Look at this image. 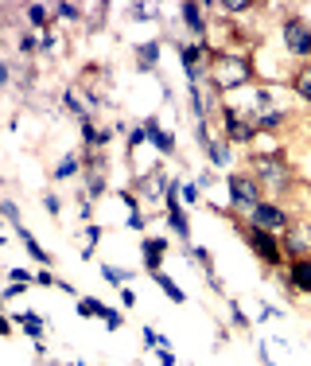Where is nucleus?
Wrapping results in <instances>:
<instances>
[{
  "label": "nucleus",
  "mask_w": 311,
  "mask_h": 366,
  "mask_svg": "<svg viewBox=\"0 0 311 366\" xmlns=\"http://www.w3.org/2000/svg\"><path fill=\"white\" fill-rule=\"evenodd\" d=\"M164 258H167V238L164 234H144L140 238V261H144L148 277L164 269Z\"/></svg>",
  "instance_id": "11"
},
{
  "label": "nucleus",
  "mask_w": 311,
  "mask_h": 366,
  "mask_svg": "<svg viewBox=\"0 0 311 366\" xmlns=\"http://www.w3.org/2000/svg\"><path fill=\"white\" fill-rule=\"evenodd\" d=\"M128 16H133V20H156V16H160V8H152V4H133V8H128Z\"/></svg>",
  "instance_id": "36"
},
{
  "label": "nucleus",
  "mask_w": 311,
  "mask_h": 366,
  "mask_svg": "<svg viewBox=\"0 0 311 366\" xmlns=\"http://www.w3.org/2000/svg\"><path fill=\"white\" fill-rule=\"evenodd\" d=\"M78 316L82 319H101L109 331H121V327H125V312L109 308L106 300H97V297H78Z\"/></svg>",
  "instance_id": "9"
},
{
  "label": "nucleus",
  "mask_w": 311,
  "mask_h": 366,
  "mask_svg": "<svg viewBox=\"0 0 311 366\" xmlns=\"http://www.w3.org/2000/svg\"><path fill=\"white\" fill-rule=\"evenodd\" d=\"M16 327H24L28 331L31 343H43V331H47V324H43V316H35V312H16Z\"/></svg>",
  "instance_id": "21"
},
{
  "label": "nucleus",
  "mask_w": 311,
  "mask_h": 366,
  "mask_svg": "<svg viewBox=\"0 0 311 366\" xmlns=\"http://www.w3.org/2000/svg\"><path fill=\"white\" fill-rule=\"evenodd\" d=\"M101 234H106V230L97 226V222H90V226H86V242H90V246H97V242H101Z\"/></svg>",
  "instance_id": "43"
},
{
  "label": "nucleus",
  "mask_w": 311,
  "mask_h": 366,
  "mask_svg": "<svg viewBox=\"0 0 311 366\" xmlns=\"http://www.w3.org/2000/svg\"><path fill=\"white\" fill-rule=\"evenodd\" d=\"M12 230H16V238H19V242H24V249H28V253H31V261H39V269H51V265H55V258H51L47 249L39 246V238L31 234V230L24 226V222H19V226H12Z\"/></svg>",
  "instance_id": "15"
},
{
  "label": "nucleus",
  "mask_w": 311,
  "mask_h": 366,
  "mask_svg": "<svg viewBox=\"0 0 311 366\" xmlns=\"http://www.w3.org/2000/svg\"><path fill=\"white\" fill-rule=\"evenodd\" d=\"M62 366H67V363H62ZM70 366H74V363H70Z\"/></svg>",
  "instance_id": "52"
},
{
  "label": "nucleus",
  "mask_w": 311,
  "mask_h": 366,
  "mask_svg": "<svg viewBox=\"0 0 311 366\" xmlns=\"http://www.w3.org/2000/svg\"><path fill=\"white\" fill-rule=\"evenodd\" d=\"M164 218H167V226H171V234L191 246V218H187V210H167Z\"/></svg>",
  "instance_id": "23"
},
{
  "label": "nucleus",
  "mask_w": 311,
  "mask_h": 366,
  "mask_svg": "<svg viewBox=\"0 0 311 366\" xmlns=\"http://www.w3.org/2000/svg\"><path fill=\"white\" fill-rule=\"evenodd\" d=\"M237 234L242 242L249 246V253L261 261L264 269H280L284 265V246H280V234H269L261 226H249V222H237Z\"/></svg>",
  "instance_id": "4"
},
{
  "label": "nucleus",
  "mask_w": 311,
  "mask_h": 366,
  "mask_svg": "<svg viewBox=\"0 0 311 366\" xmlns=\"http://www.w3.org/2000/svg\"><path fill=\"white\" fill-rule=\"evenodd\" d=\"M117 195H121V203H125V207H128V215H136V210H140V195H136L133 188H121V191H117Z\"/></svg>",
  "instance_id": "37"
},
{
  "label": "nucleus",
  "mask_w": 311,
  "mask_h": 366,
  "mask_svg": "<svg viewBox=\"0 0 311 366\" xmlns=\"http://www.w3.org/2000/svg\"><path fill=\"white\" fill-rule=\"evenodd\" d=\"M245 222H249V226L269 230V234H284V230L292 226V215L280 207V203H276V199H261V203L245 215Z\"/></svg>",
  "instance_id": "7"
},
{
  "label": "nucleus",
  "mask_w": 311,
  "mask_h": 366,
  "mask_svg": "<svg viewBox=\"0 0 311 366\" xmlns=\"http://www.w3.org/2000/svg\"><path fill=\"white\" fill-rule=\"evenodd\" d=\"M78 129H82V149H90V152H101L113 140V129H101L94 117L90 121H78Z\"/></svg>",
  "instance_id": "14"
},
{
  "label": "nucleus",
  "mask_w": 311,
  "mask_h": 366,
  "mask_svg": "<svg viewBox=\"0 0 311 366\" xmlns=\"http://www.w3.org/2000/svg\"><path fill=\"white\" fill-rule=\"evenodd\" d=\"M257 78V67L245 51H230L222 47L210 63V90L222 98V94H233V90H245L249 82Z\"/></svg>",
  "instance_id": "1"
},
{
  "label": "nucleus",
  "mask_w": 311,
  "mask_h": 366,
  "mask_svg": "<svg viewBox=\"0 0 311 366\" xmlns=\"http://www.w3.org/2000/svg\"><path fill=\"white\" fill-rule=\"evenodd\" d=\"M12 331H16V319H0V335L8 339V335H12Z\"/></svg>",
  "instance_id": "48"
},
{
  "label": "nucleus",
  "mask_w": 311,
  "mask_h": 366,
  "mask_svg": "<svg viewBox=\"0 0 311 366\" xmlns=\"http://www.w3.org/2000/svg\"><path fill=\"white\" fill-rule=\"evenodd\" d=\"M144 129H148V144H152L160 156H175V137L160 125V117H144Z\"/></svg>",
  "instance_id": "13"
},
{
  "label": "nucleus",
  "mask_w": 311,
  "mask_h": 366,
  "mask_svg": "<svg viewBox=\"0 0 311 366\" xmlns=\"http://www.w3.org/2000/svg\"><path fill=\"white\" fill-rule=\"evenodd\" d=\"M86 16V8H78V4H55V20H67V24H78Z\"/></svg>",
  "instance_id": "32"
},
{
  "label": "nucleus",
  "mask_w": 311,
  "mask_h": 366,
  "mask_svg": "<svg viewBox=\"0 0 311 366\" xmlns=\"http://www.w3.org/2000/svg\"><path fill=\"white\" fill-rule=\"evenodd\" d=\"M280 43L292 59H311V24L303 16H284L280 20Z\"/></svg>",
  "instance_id": "6"
},
{
  "label": "nucleus",
  "mask_w": 311,
  "mask_h": 366,
  "mask_svg": "<svg viewBox=\"0 0 311 366\" xmlns=\"http://www.w3.org/2000/svg\"><path fill=\"white\" fill-rule=\"evenodd\" d=\"M152 281H156V288H160V292H164V297L171 300V304H183V300H187V292H183L179 285H175L171 277H167L164 269H160V273H152Z\"/></svg>",
  "instance_id": "24"
},
{
  "label": "nucleus",
  "mask_w": 311,
  "mask_h": 366,
  "mask_svg": "<svg viewBox=\"0 0 311 366\" xmlns=\"http://www.w3.org/2000/svg\"><path fill=\"white\" fill-rule=\"evenodd\" d=\"M156 358H160V366H175V355L167 351V347H160V351H156Z\"/></svg>",
  "instance_id": "45"
},
{
  "label": "nucleus",
  "mask_w": 311,
  "mask_h": 366,
  "mask_svg": "<svg viewBox=\"0 0 311 366\" xmlns=\"http://www.w3.org/2000/svg\"><path fill=\"white\" fill-rule=\"evenodd\" d=\"M121 308H125V312L128 308H136V292L133 288H121Z\"/></svg>",
  "instance_id": "44"
},
{
  "label": "nucleus",
  "mask_w": 311,
  "mask_h": 366,
  "mask_svg": "<svg viewBox=\"0 0 311 366\" xmlns=\"http://www.w3.org/2000/svg\"><path fill=\"white\" fill-rule=\"evenodd\" d=\"M257 355H261V363H264V366H272V355H269V347H264V343L257 347Z\"/></svg>",
  "instance_id": "50"
},
{
  "label": "nucleus",
  "mask_w": 311,
  "mask_h": 366,
  "mask_svg": "<svg viewBox=\"0 0 311 366\" xmlns=\"http://www.w3.org/2000/svg\"><path fill=\"white\" fill-rule=\"evenodd\" d=\"M218 125H222V137L230 140L233 149H253L257 144V121L245 113V109L230 106V101H222V109H218Z\"/></svg>",
  "instance_id": "5"
},
{
  "label": "nucleus",
  "mask_w": 311,
  "mask_h": 366,
  "mask_svg": "<svg viewBox=\"0 0 311 366\" xmlns=\"http://www.w3.org/2000/svg\"><path fill=\"white\" fill-rule=\"evenodd\" d=\"M288 86H292V94H296L303 106H311V63H300V67H296V74H292Z\"/></svg>",
  "instance_id": "19"
},
{
  "label": "nucleus",
  "mask_w": 311,
  "mask_h": 366,
  "mask_svg": "<svg viewBox=\"0 0 311 366\" xmlns=\"http://www.w3.org/2000/svg\"><path fill=\"white\" fill-rule=\"evenodd\" d=\"M16 47H19V55L24 59H31V55H43V35H35V31H24L16 40Z\"/></svg>",
  "instance_id": "26"
},
{
  "label": "nucleus",
  "mask_w": 311,
  "mask_h": 366,
  "mask_svg": "<svg viewBox=\"0 0 311 366\" xmlns=\"http://www.w3.org/2000/svg\"><path fill=\"white\" fill-rule=\"evenodd\" d=\"M24 16H28V28L35 31V35L55 31V28H51V24H55V8H47V4H28V8H24Z\"/></svg>",
  "instance_id": "17"
},
{
  "label": "nucleus",
  "mask_w": 311,
  "mask_h": 366,
  "mask_svg": "<svg viewBox=\"0 0 311 366\" xmlns=\"http://www.w3.org/2000/svg\"><path fill=\"white\" fill-rule=\"evenodd\" d=\"M245 172H249L264 191H272V195H288V191H296V172H292L284 149L249 152V168H245Z\"/></svg>",
  "instance_id": "2"
},
{
  "label": "nucleus",
  "mask_w": 311,
  "mask_h": 366,
  "mask_svg": "<svg viewBox=\"0 0 311 366\" xmlns=\"http://www.w3.org/2000/svg\"><path fill=\"white\" fill-rule=\"evenodd\" d=\"M303 195H308V203H311V183H308V188H303Z\"/></svg>",
  "instance_id": "51"
},
{
  "label": "nucleus",
  "mask_w": 311,
  "mask_h": 366,
  "mask_svg": "<svg viewBox=\"0 0 311 366\" xmlns=\"http://www.w3.org/2000/svg\"><path fill=\"white\" fill-rule=\"evenodd\" d=\"M125 222H128V230H140V234L148 230V215H140V210H136V215H128Z\"/></svg>",
  "instance_id": "42"
},
{
  "label": "nucleus",
  "mask_w": 311,
  "mask_h": 366,
  "mask_svg": "<svg viewBox=\"0 0 311 366\" xmlns=\"http://www.w3.org/2000/svg\"><path fill=\"white\" fill-rule=\"evenodd\" d=\"M187 258H191V261H199L206 277H218V273H214V258H210V249H203V246H187Z\"/></svg>",
  "instance_id": "29"
},
{
  "label": "nucleus",
  "mask_w": 311,
  "mask_h": 366,
  "mask_svg": "<svg viewBox=\"0 0 311 366\" xmlns=\"http://www.w3.org/2000/svg\"><path fill=\"white\" fill-rule=\"evenodd\" d=\"M276 316H284L280 308H272V304H261V319H276Z\"/></svg>",
  "instance_id": "47"
},
{
  "label": "nucleus",
  "mask_w": 311,
  "mask_h": 366,
  "mask_svg": "<svg viewBox=\"0 0 311 366\" xmlns=\"http://www.w3.org/2000/svg\"><path fill=\"white\" fill-rule=\"evenodd\" d=\"M280 246L288 261L311 258V218H292V226L280 234Z\"/></svg>",
  "instance_id": "8"
},
{
  "label": "nucleus",
  "mask_w": 311,
  "mask_h": 366,
  "mask_svg": "<svg viewBox=\"0 0 311 366\" xmlns=\"http://www.w3.org/2000/svg\"><path fill=\"white\" fill-rule=\"evenodd\" d=\"M19 292H24V285H4V300H8V304L19 300Z\"/></svg>",
  "instance_id": "46"
},
{
  "label": "nucleus",
  "mask_w": 311,
  "mask_h": 366,
  "mask_svg": "<svg viewBox=\"0 0 311 366\" xmlns=\"http://www.w3.org/2000/svg\"><path fill=\"white\" fill-rule=\"evenodd\" d=\"M160 67V40H148V43H140L136 47V70H156Z\"/></svg>",
  "instance_id": "22"
},
{
  "label": "nucleus",
  "mask_w": 311,
  "mask_h": 366,
  "mask_svg": "<svg viewBox=\"0 0 311 366\" xmlns=\"http://www.w3.org/2000/svg\"><path fill=\"white\" fill-rule=\"evenodd\" d=\"M257 4L253 0H222L218 4V12H226V16H245V12H253Z\"/></svg>",
  "instance_id": "30"
},
{
  "label": "nucleus",
  "mask_w": 311,
  "mask_h": 366,
  "mask_svg": "<svg viewBox=\"0 0 311 366\" xmlns=\"http://www.w3.org/2000/svg\"><path fill=\"white\" fill-rule=\"evenodd\" d=\"M194 137H199V144H203V149H210V140H214L210 121H199V125H194Z\"/></svg>",
  "instance_id": "39"
},
{
  "label": "nucleus",
  "mask_w": 311,
  "mask_h": 366,
  "mask_svg": "<svg viewBox=\"0 0 311 366\" xmlns=\"http://www.w3.org/2000/svg\"><path fill=\"white\" fill-rule=\"evenodd\" d=\"M78 172H86L82 152H62V156H58V164L51 168V179H55V183H67V179L78 176Z\"/></svg>",
  "instance_id": "16"
},
{
  "label": "nucleus",
  "mask_w": 311,
  "mask_h": 366,
  "mask_svg": "<svg viewBox=\"0 0 311 366\" xmlns=\"http://www.w3.org/2000/svg\"><path fill=\"white\" fill-rule=\"evenodd\" d=\"M226 191H230L226 218H233V222H245V215H249V210L264 199V188L249 176V172H233V176L226 179Z\"/></svg>",
  "instance_id": "3"
},
{
  "label": "nucleus",
  "mask_w": 311,
  "mask_h": 366,
  "mask_svg": "<svg viewBox=\"0 0 311 366\" xmlns=\"http://www.w3.org/2000/svg\"><path fill=\"white\" fill-rule=\"evenodd\" d=\"M62 106H67L70 113H74V117H78V121H90V117H94V113H90V109H86V101L78 98V86L62 90Z\"/></svg>",
  "instance_id": "25"
},
{
  "label": "nucleus",
  "mask_w": 311,
  "mask_h": 366,
  "mask_svg": "<svg viewBox=\"0 0 311 366\" xmlns=\"http://www.w3.org/2000/svg\"><path fill=\"white\" fill-rule=\"evenodd\" d=\"M206 164H210L214 172L230 168V164H233V144H230V140H226V137H214L210 149H206Z\"/></svg>",
  "instance_id": "18"
},
{
  "label": "nucleus",
  "mask_w": 311,
  "mask_h": 366,
  "mask_svg": "<svg viewBox=\"0 0 311 366\" xmlns=\"http://www.w3.org/2000/svg\"><path fill=\"white\" fill-rule=\"evenodd\" d=\"M35 285L39 288H58V277L51 273V269H39V273H35Z\"/></svg>",
  "instance_id": "40"
},
{
  "label": "nucleus",
  "mask_w": 311,
  "mask_h": 366,
  "mask_svg": "<svg viewBox=\"0 0 311 366\" xmlns=\"http://www.w3.org/2000/svg\"><path fill=\"white\" fill-rule=\"evenodd\" d=\"M43 210H47V215H58V210H62V199H58L55 191H47V195H43Z\"/></svg>",
  "instance_id": "41"
},
{
  "label": "nucleus",
  "mask_w": 311,
  "mask_h": 366,
  "mask_svg": "<svg viewBox=\"0 0 311 366\" xmlns=\"http://www.w3.org/2000/svg\"><path fill=\"white\" fill-rule=\"evenodd\" d=\"M8 285H35V273H28V269H19V265H12L8 269Z\"/></svg>",
  "instance_id": "34"
},
{
  "label": "nucleus",
  "mask_w": 311,
  "mask_h": 366,
  "mask_svg": "<svg viewBox=\"0 0 311 366\" xmlns=\"http://www.w3.org/2000/svg\"><path fill=\"white\" fill-rule=\"evenodd\" d=\"M179 20H183L187 35H191L194 43H206V31H210V24H206L203 4H179Z\"/></svg>",
  "instance_id": "12"
},
{
  "label": "nucleus",
  "mask_w": 311,
  "mask_h": 366,
  "mask_svg": "<svg viewBox=\"0 0 311 366\" xmlns=\"http://www.w3.org/2000/svg\"><path fill=\"white\" fill-rule=\"evenodd\" d=\"M140 335H144V347H148V351H160V347H167V335H160L156 327H144Z\"/></svg>",
  "instance_id": "35"
},
{
  "label": "nucleus",
  "mask_w": 311,
  "mask_h": 366,
  "mask_svg": "<svg viewBox=\"0 0 311 366\" xmlns=\"http://www.w3.org/2000/svg\"><path fill=\"white\" fill-rule=\"evenodd\" d=\"M58 292H67V297H78L74 285H70V281H62V277H58Z\"/></svg>",
  "instance_id": "49"
},
{
  "label": "nucleus",
  "mask_w": 311,
  "mask_h": 366,
  "mask_svg": "<svg viewBox=\"0 0 311 366\" xmlns=\"http://www.w3.org/2000/svg\"><path fill=\"white\" fill-rule=\"evenodd\" d=\"M140 144H148V129H144V121H133V129H128V137H125V149H128V156H133Z\"/></svg>",
  "instance_id": "28"
},
{
  "label": "nucleus",
  "mask_w": 311,
  "mask_h": 366,
  "mask_svg": "<svg viewBox=\"0 0 311 366\" xmlns=\"http://www.w3.org/2000/svg\"><path fill=\"white\" fill-rule=\"evenodd\" d=\"M226 308H230V324H233V327H242V331H249V327H253V319L245 316V308L237 304V300H230Z\"/></svg>",
  "instance_id": "33"
},
{
  "label": "nucleus",
  "mask_w": 311,
  "mask_h": 366,
  "mask_svg": "<svg viewBox=\"0 0 311 366\" xmlns=\"http://www.w3.org/2000/svg\"><path fill=\"white\" fill-rule=\"evenodd\" d=\"M179 199H183L187 207H194V203H203V188H199V179H187L183 188H179Z\"/></svg>",
  "instance_id": "31"
},
{
  "label": "nucleus",
  "mask_w": 311,
  "mask_h": 366,
  "mask_svg": "<svg viewBox=\"0 0 311 366\" xmlns=\"http://www.w3.org/2000/svg\"><path fill=\"white\" fill-rule=\"evenodd\" d=\"M280 285L288 288V292L311 297V258H296V261H288V269L280 273Z\"/></svg>",
  "instance_id": "10"
},
{
  "label": "nucleus",
  "mask_w": 311,
  "mask_h": 366,
  "mask_svg": "<svg viewBox=\"0 0 311 366\" xmlns=\"http://www.w3.org/2000/svg\"><path fill=\"white\" fill-rule=\"evenodd\" d=\"M0 215L8 218L12 226H19V207H16V199H4V203H0Z\"/></svg>",
  "instance_id": "38"
},
{
  "label": "nucleus",
  "mask_w": 311,
  "mask_h": 366,
  "mask_svg": "<svg viewBox=\"0 0 311 366\" xmlns=\"http://www.w3.org/2000/svg\"><path fill=\"white\" fill-rule=\"evenodd\" d=\"M288 121H292L288 109H276V106H272V109H264L261 117H257V133H280Z\"/></svg>",
  "instance_id": "20"
},
{
  "label": "nucleus",
  "mask_w": 311,
  "mask_h": 366,
  "mask_svg": "<svg viewBox=\"0 0 311 366\" xmlns=\"http://www.w3.org/2000/svg\"><path fill=\"white\" fill-rule=\"evenodd\" d=\"M101 277H106L117 292H121V288H128V277H133V273H128V269H121V265H101Z\"/></svg>",
  "instance_id": "27"
}]
</instances>
